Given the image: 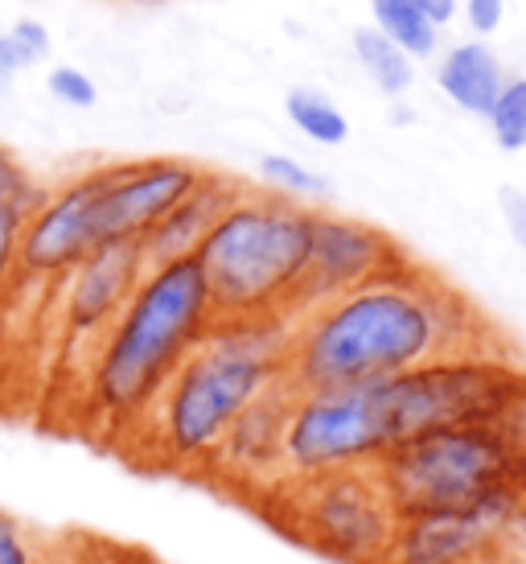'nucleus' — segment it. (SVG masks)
<instances>
[{
	"label": "nucleus",
	"mask_w": 526,
	"mask_h": 564,
	"mask_svg": "<svg viewBox=\"0 0 526 564\" xmlns=\"http://www.w3.org/2000/svg\"><path fill=\"white\" fill-rule=\"evenodd\" d=\"M497 334L461 289L424 264L387 272L293 317L284 379L293 392L358 388L419 362L494 350Z\"/></svg>",
	"instance_id": "nucleus-1"
},
{
	"label": "nucleus",
	"mask_w": 526,
	"mask_h": 564,
	"mask_svg": "<svg viewBox=\"0 0 526 564\" xmlns=\"http://www.w3.org/2000/svg\"><path fill=\"white\" fill-rule=\"evenodd\" d=\"M288 343V314L218 317L132 433L144 445V462L173 474H206L239 412L284 379Z\"/></svg>",
	"instance_id": "nucleus-2"
},
{
	"label": "nucleus",
	"mask_w": 526,
	"mask_h": 564,
	"mask_svg": "<svg viewBox=\"0 0 526 564\" xmlns=\"http://www.w3.org/2000/svg\"><path fill=\"white\" fill-rule=\"evenodd\" d=\"M215 322V301L194 256L149 264L120 317L87 355V416L95 429L132 437Z\"/></svg>",
	"instance_id": "nucleus-3"
},
{
	"label": "nucleus",
	"mask_w": 526,
	"mask_h": 564,
	"mask_svg": "<svg viewBox=\"0 0 526 564\" xmlns=\"http://www.w3.org/2000/svg\"><path fill=\"white\" fill-rule=\"evenodd\" d=\"M313 239V206L248 186L201 239L198 268L218 317H293Z\"/></svg>",
	"instance_id": "nucleus-4"
},
{
	"label": "nucleus",
	"mask_w": 526,
	"mask_h": 564,
	"mask_svg": "<svg viewBox=\"0 0 526 564\" xmlns=\"http://www.w3.org/2000/svg\"><path fill=\"white\" fill-rule=\"evenodd\" d=\"M395 516L473 507L490 490L523 482L518 462L490 424H449L399 441L374 462Z\"/></svg>",
	"instance_id": "nucleus-5"
},
{
	"label": "nucleus",
	"mask_w": 526,
	"mask_h": 564,
	"mask_svg": "<svg viewBox=\"0 0 526 564\" xmlns=\"http://www.w3.org/2000/svg\"><path fill=\"white\" fill-rule=\"evenodd\" d=\"M523 376L526 367H518L506 355V346L445 355V359L419 362L403 376L379 379L374 383V404H379L383 433L395 449L399 441L419 437L428 429L490 424L502 400L518 388Z\"/></svg>",
	"instance_id": "nucleus-6"
},
{
	"label": "nucleus",
	"mask_w": 526,
	"mask_h": 564,
	"mask_svg": "<svg viewBox=\"0 0 526 564\" xmlns=\"http://www.w3.org/2000/svg\"><path fill=\"white\" fill-rule=\"evenodd\" d=\"M263 502H276L272 519L284 532L338 564H383L399 523L374 466L284 478Z\"/></svg>",
	"instance_id": "nucleus-7"
},
{
	"label": "nucleus",
	"mask_w": 526,
	"mask_h": 564,
	"mask_svg": "<svg viewBox=\"0 0 526 564\" xmlns=\"http://www.w3.org/2000/svg\"><path fill=\"white\" fill-rule=\"evenodd\" d=\"M391 449L374 383L358 388H313L293 392L284 433V474L317 478L333 470H366Z\"/></svg>",
	"instance_id": "nucleus-8"
},
{
	"label": "nucleus",
	"mask_w": 526,
	"mask_h": 564,
	"mask_svg": "<svg viewBox=\"0 0 526 564\" xmlns=\"http://www.w3.org/2000/svg\"><path fill=\"white\" fill-rule=\"evenodd\" d=\"M523 499L526 486L506 482L473 507L399 516L383 564H511L506 532Z\"/></svg>",
	"instance_id": "nucleus-9"
},
{
	"label": "nucleus",
	"mask_w": 526,
	"mask_h": 564,
	"mask_svg": "<svg viewBox=\"0 0 526 564\" xmlns=\"http://www.w3.org/2000/svg\"><path fill=\"white\" fill-rule=\"evenodd\" d=\"M99 182H103V165L75 173L63 186L46 189V198L21 219L13 289L17 284H37V289L54 293L66 272L99 248V239H95Z\"/></svg>",
	"instance_id": "nucleus-10"
},
{
	"label": "nucleus",
	"mask_w": 526,
	"mask_h": 564,
	"mask_svg": "<svg viewBox=\"0 0 526 564\" xmlns=\"http://www.w3.org/2000/svg\"><path fill=\"white\" fill-rule=\"evenodd\" d=\"M407 264H412L407 248L395 236H387L383 227L326 210V206H313L309 264H305V281L296 289L293 317L313 310V305H326L350 289L379 281L387 272H399Z\"/></svg>",
	"instance_id": "nucleus-11"
},
{
	"label": "nucleus",
	"mask_w": 526,
	"mask_h": 564,
	"mask_svg": "<svg viewBox=\"0 0 526 564\" xmlns=\"http://www.w3.org/2000/svg\"><path fill=\"white\" fill-rule=\"evenodd\" d=\"M206 165L186 158L103 161V182L95 194V239L140 243L173 206L186 198Z\"/></svg>",
	"instance_id": "nucleus-12"
},
{
	"label": "nucleus",
	"mask_w": 526,
	"mask_h": 564,
	"mask_svg": "<svg viewBox=\"0 0 526 564\" xmlns=\"http://www.w3.org/2000/svg\"><path fill=\"white\" fill-rule=\"evenodd\" d=\"M144 272H149V260H144L140 243H103L83 264L70 268L63 284L54 289L63 343L83 346L91 355V346L108 334L128 297L136 293Z\"/></svg>",
	"instance_id": "nucleus-13"
},
{
	"label": "nucleus",
	"mask_w": 526,
	"mask_h": 564,
	"mask_svg": "<svg viewBox=\"0 0 526 564\" xmlns=\"http://www.w3.org/2000/svg\"><path fill=\"white\" fill-rule=\"evenodd\" d=\"M288 408L293 388L288 379L272 383L260 400H251L239 421L227 429L222 445L215 449L206 478L227 486L248 502H263L288 474H284V433H288Z\"/></svg>",
	"instance_id": "nucleus-14"
},
{
	"label": "nucleus",
	"mask_w": 526,
	"mask_h": 564,
	"mask_svg": "<svg viewBox=\"0 0 526 564\" xmlns=\"http://www.w3.org/2000/svg\"><path fill=\"white\" fill-rule=\"evenodd\" d=\"M248 182L222 170H201V177L194 182L182 203L173 206L165 219L156 223L149 236L140 239V251L149 264H169V260H189L198 256L201 239L218 227V219L243 198Z\"/></svg>",
	"instance_id": "nucleus-15"
},
{
	"label": "nucleus",
	"mask_w": 526,
	"mask_h": 564,
	"mask_svg": "<svg viewBox=\"0 0 526 564\" xmlns=\"http://www.w3.org/2000/svg\"><path fill=\"white\" fill-rule=\"evenodd\" d=\"M506 79H511V70L485 37H464L436 58V87L445 91L452 108L464 116H478V120L490 116Z\"/></svg>",
	"instance_id": "nucleus-16"
},
{
	"label": "nucleus",
	"mask_w": 526,
	"mask_h": 564,
	"mask_svg": "<svg viewBox=\"0 0 526 564\" xmlns=\"http://www.w3.org/2000/svg\"><path fill=\"white\" fill-rule=\"evenodd\" d=\"M350 50H354L358 70L379 87V95H387V99H403V95L412 91V83H416V58H412V54H403V50L395 46L383 30H374V25L354 30Z\"/></svg>",
	"instance_id": "nucleus-17"
},
{
	"label": "nucleus",
	"mask_w": 526,
	"mask_h": 564,
	"mask_svg": "<svg viewBox=\"0 0 526 564\" xmlns=\"http://www.w3.org/2000/svg\"><path fill=\"white\" fill-rule=\"evenodd\" d=\"M284 116L293 120V128L305 141L326 144V149H338L350 137L346 111L326 91H317V87H293V91L284 95Z\"/></svg>",
	"instance_id": "nucleus-18"
},
{
	"label": "nucleus",
	"mask_w": 526,
	"mask_h": 564,
	"mask_svg": "<svg viewBox=\"0 0 526 564\" xmlns=\"http://www.w3.org/2000/svg\"><path fill=\"white\" fill-rule=\"evenodd\" d=\"M371 17H374V30H383L403 50L412 54L416 63L432 58L440 50V30L432 21L424 17L416 0H371Z\"/></svg>",
	"instance_id": "nucleus-19"
},
{
	"label": "nucleus",
	"mask_w": 526,
	"mask_h": 564,
	"mask_svg": "<svg viewBox=\"0 0 526 564\" xmlns=\"http://www.w3.org/2000/svg\"><path fill=\"white\" fill-rule=\"evenodd\" d=\"M260 186L305 206H317L329 194L326 177L317 170H309L305 161L288 158V153H267V158H260Z\"/></svg>",
	"instance_id": "nucleus-20"
},
{
	"label": "nucleus",
	"mask_w": 526,
	"mask_h": 564,
	"mask_svg": "<svg viewBox=\"0 0 526 564\" xmlns=\"http://www.w3.org/2000/svg\"><path fill=\"white\" fill-rule=\"evenodd\" d=\"M490 137L502 153H523L526 149V75H511L497 91L494 108L485 116Z\"/></svg>",
	"instance_id": "nucleus-21"
},
{
	"label": "nucleus",
	"mask_w": 526,
	"mask_h": 564,
	"mask_svg": "<svg viewBox=\"0 0 526 564\" xmlns=\"http://www.w3.org/2000/svg\"><path fill=\"white\" fill-rule=\"evenodd\" d=\"M46 198V186H37L30 170L17 161V153L0 141V210H21L30 215L33 206Z\"/></svg>",
	"instance_id": "nucleus-22"
},
{
	"label": "nucleus",
	"mask_w": 526,
	"mask_h": 564,
	"mask_svg": "<svg viewBox=\"0 0 526 564\" xmlns=\"http://www.w3.org/2000/svg\"><path fill=\"white\" fill-rule=\"evenodd\" d=\"M490 429L506 441V449H511L514 462H518V474H523V486H526V376L518 379V388L502 400Z\"/></svg>",
	"instance_id": "nucleus-23"
},
{
	"label": "nucleus",
	"mask_w": 526,
	"mask_h": 564,
	"mask_svg": "<svg viewBox=\"0 0 526 564\" xmlns=\"http://www.w3.org/2000/svg\"><path fill=\"white\" fill-rule=\"evenodd\" d=\"M46 552L50 544H42L21 519L0 511V564H46Z\"/></svg>",
	"instance_id": "nucleus-24"
},
{
	"label": "nucleus",
	"mask_w": 526,
	"mask_h": 564,
	"mask_svg": "<svg viewBox=\"0 0 526 564\" xmlns=\"http://www.w3.org/2000/svg\"><path fill=\"white\" fill-rule=\"evenodd\" d=\"M46 91L63 104V108H75V111H87L99 104V87L87 70H78V66H54L46 75Z\"/></svg>",
	"instance_id": "nucleus-25"
},
{
	"label": "nucleus",
	"mask_w": 526,
	"mask_h": 564,
	"mask_svg": "<svg viewBox=\"0 0 526 564\" xmlns=\"http://www.w3.org/2000/svg\"><path fill=\"white\" fill-rule=\"evenodd\" d=\"M21 210H0V310L13 293V272H17V236H21Z\"/></svg>",
	"instance_id": "nucleus-26"
},
{
	"label": "nucleus",
	"mask_w": 526,
	"mask_h": 564,
	"mask_svg": "<svg viewBox=\"0 0 526 564\" xmlns=\"http://www.w3.org/2000/svg\"><path fill=\"white\" fill-rule=\"evenodd\" d=\"M9 37L17 42V50L25 54V63L37 66L50 58V50H54V37H50V30L42 25V21H33V17H21V21H13L9 25Z\"/></svg>",
	"instance_id": "nucleus-27"
},
{
	"label": "nucleus",
	"mask_w": 526,
	"mask_h": 564,
	"mask_svg": "<svg viewBox=\"0 0 526 564\" xmlns=\"http://www.w3.org/2000/svg\"><path fill=\"white\" fill-rule=\"evenodd\" d=\"M506 4L511 0H461L464 25L473 30V37H494L506 21Z\"/></svg>",
	"instance_id": "nucleus-28"
},
{
	"label": "nucleus",
	"mask_w": 526,
	"mask_h": 564,
	"mask_svg": "<svg viewBox=\"0 0 526 564\" xmlns=\"http://www.w3.org/2000/svg\"><path fill=\"white\" fill-rule=\"evenodd\" d=\"M497 206H502V223H506V231L518 248H526V194L514 186H502L497 189Z\"/></svg>",
	"instance_id": "nucleus-29"
},
{
	"label": "nucleus",
	"mask_w": 526,
	"mask_h": 564,
	"mask_svg": "<svg viewBox=\"0 0 526 564\" xmlns=\"http://www.w3.org/2000/svg\"><path fill=\"white\" fill-rule=\"evenodd\" d=\"M17 70H30V63H25V54L17 50V42L9 37V30L0 33V87L13 79Z\"/></svg>",
	"instance_id": "nucleus-30"
},
{
	"label": "nucleus",
	"mask_w": 526,
	"mask_h": 564,
	"mask_svg": "<svg viewBox=\"0 0 526 564\" xmlns=\"http://www.w3.org/2000/svg\"><path fill=\"white\" fill-rule=\"evenodd\" d=\"M46 564H99V561H95V549H87L83 540H70V544H54L46 552Z\"/></svg>",
	"instance_id": "nucleus-31"
},
{
	"label": "nucleus",
	"mask_w": 526,
	"mask_h": 564,
	"mask_svg": "<svg viewBox=\"0 0 526 564\" xmlns=\"http://www.w3.org/2000/svg\"><path fill=\"white\" fill-rule=\"evenodd\" d=\"M419 9H424V17L432 21L436 30H449L452 21L461 17V0H416Z\"/></svg>",
	"instance_id": "nucleus-32"
},
{
	"label": "nucleus",
	"mask_w": 526,
	"mask_h": 564,
	"mask_svg": "<svg viewBox=\"0 0 526 564\" xmlns=\"http://www.w3.org/2000/svg\"><path fill=\"white\" fill-rule=\"evenodd\" d=\"M506 556L511 564H526V499L518 507V516L511 519V532H506Z\"/></svg>",
	"instance_id": "nucleus-33"
},
{
	"label": "nucleus",
	"mask_w": 526,
	"mask_h": 564,
	"mask_svg": "<svg viewBox=\"0 0 526 564\" xmlns=\"http://www.w3.org/2000/svg\"><path fill=\"white\" fill-rule=\"evenodd\" d=\"M391 120H395V124H412V120H416V111L407 108L403 99H391Z\"/></svg>",
	"instance_id": "nucleus-34"
}]
</instances>
